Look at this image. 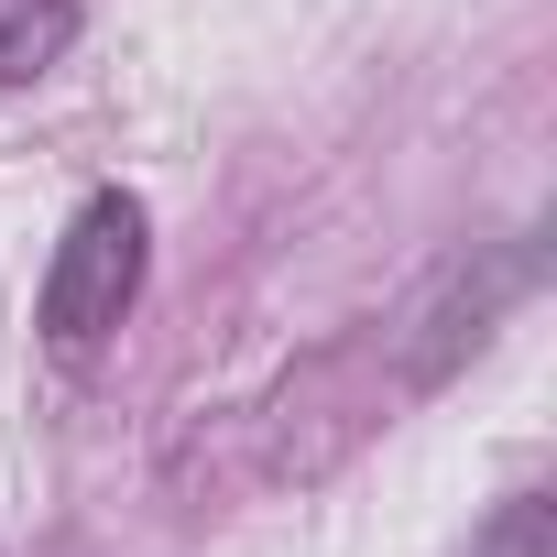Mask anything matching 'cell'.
Segmentation results:
<instances>
[{"label": "cell", "mask_w": 557, "mask_h": 557, "mask_svg": "<svg viewBox=\"0 0 557 557\" xmlns=\"http://www.w3.org/2000/svg\"><path fill=\"white\" fill-rule=\"evenodd\" d=\"M143 273H153V219H143V197H132V186H99V197L66 219L55 262H45L34 329H45L66 361H77V350H99V339L143 307Z\"/></svg>", "instance_id": "cell-1"}, {"label": "cell", "mask_w": 557, "mask_h": 557, "mask_svg": "<svg viewBox=\"0 0 557 557\" xmlns=\"http://www.w3.org/2000/svg\"><path fill=\"white\" fill-rule=\"evenodd\" d=\"M66 45H77V0H0V88L45 77Z\"/></svg>", "instance_id": "cell-2"}, {"label": "cell", "mask_w": 557, "mask_h": 557, "mask_svg": "<svg viewBox=\"0 0 557 557\" xmlns=\"http://www.w3.org/2000/svg\"><path fill=\"white\" fill-rule=\"evenodd\" d=\"M470 557H557V524H546V492H513L481 535H470Z\"/></svg>", "instance_id": "cell-3"}]
</instances>
